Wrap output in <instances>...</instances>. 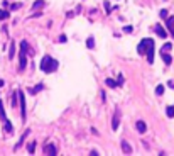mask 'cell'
<instances>
[{
    "label": "cell",
    "mask_w": 174,
    "mask_h": 156,
    "mask_svg": "<svg viewBox=\"0 0 174 156\" xmlns=\"http://www.w3.org/2000/svg\"><path fill=\"white\" fill-rule=\"evenodd\" d=\"M122 151H123V155H132V146L125 141V139H122Z\"/></svg>",
    "instance_id": "4"
},
{
    "label": "cell",
    "mask_w": 174,
    "mask_h": 156,
    "mask_svg": "<svg viewBox=\"0 0 174 156\" xmlns=\"http://www.w3.org/2000/svg\"><path fill=\"white\" fill-rule=\"evenodd\" d=\"M135 127H137V131H139L140 134H144V132H145V129H147V126H145V122H144V120H139V122L135 124Z\"/></svg>",
    "instance_id": "8"
},
{
    "label": "cell",
    "mask_w": 174,
    "mask_h": 156,
    "mask_svg": "<svg viewBox=\"0 0 174 156\" xmlns=\"http://www.w3.org/2000/svg\"><path fill=\"white\" fill-rule=\"evenodd\" d=\"M0 87H3V80L2 78H0Z\"/></svg>",
    "instance_id": "30"
},
{
    "label": "cell",
    "mask_w": 174,
    "mask_h": 156,
    "mask_svg": "<svg viewBox=\"0 0 174 156\" xmlns=\"http://www.w3.org/2000/svg\"><path fill=\"white\" fill-rule=\"evenodd\" d=\"M25 49H20V70H24L25 68V65H27V58H25Z\"/></svg>",
    "instance_id": "7"
},
{
    "label": "cell",
    "mask_w": 174,
    "mask_h": 156,
    "mask_svg": "<svg viewBox=\"0 0 174 156\" xmlns=\"http://www.w3.org/2000/svg\"><path fill=\"white\" fill-rule=\"evenodd\" d=\"M42 88H44V85H42V83H39L37 87H34V88L31 90V93H37V92H41Z\"/></svg>",
    "instance_id": "17"
},
{
    "label": "cell",
    "mask_w": 174,
    "mask_h": 156,
    "mask_svg": "<svg viewBox=\"0 0 174 156\" xmlns=\"http://www.w3.org/2000/svg\"><path fill=\"white\" fill-rule=\"evenodd\" d=\"M9 17V12L7 10H0V20H5Z\"/></svg>",
    "instance_id": "22"
},
{
    "label": "cell",
    "mask_w": 174,
    "mask_h": 156,
    "mask_svg": "<svg viewBox=\"0 0 174 156\" xmlns=\"http://www.w3.org/2000/svg\"><path fill=\"white\" fill-rule=\"evenodd\" d=\"M86 48H90V49H93V48H95V39H93V38L86 39Z\"/></svg>",
    "instance_id": "14"
},
{
    "label": "cell",
    "mask_w": 174,
    "mask_h": 156,
    "mask_svg": "<svg viewBox=\"0 0 174 156\" xmlns=\"http://www.w3.org/2000/svg\"><path fill=\"white\" fill-rule=\"evenodd\" d=\"M44 155L54 156V155H58V153H56V148H54L53 144H46V148H44Z\"/></svg>",
    "instance_id": "5"
},
{
    "label": "cell",
    "mask_w": 174,
    "mask_h": 156,
    "mask_svg": "<svg viewBox=\"0 0 174 156\" xmlns=\"http://www.w3.org/2000/svg\"><path fill=\"white\" fill-rule=\"evenodd\" d=\"M154 31H155V34H159V38H166V36H167V32H166L161 26H155Z\"/></svg>",
    "instance_id": "9"
},
{
    "label": "cell",
    "mask_w": 174,
    "mask_h": 156,
    "mask_svg": "<svg viewBox=\"0 0 174 156\" xmlns=\"http://www.w3.org/2000/svg\"><path fill=\"white\" fill-rule=\"evenodd\" d=\"M137 51H139V54H144V53H145V39H142V41H140V44H139Z\"/></svg>",
    "instance_id": "11"
},
{
    "label": "cell",
    "mask_w": 174,
    "mask_h": 156,
    "mask_svg": "<svg viewBox=\"0 0 174 156\" xmlns=\"http://www.w3.org/2000/svg\"><path fill=\"white\" fill-rule=\"evenodd\" d=\"M159 15H161V19H167V10H166V9H162V10L159 12Z\"/></svg>",
    "instance_id": "25"
},
{
    "label": "cell",
    "mask_w": 174,
    "mask_h": 156,
    "mask_svg": "<svg viewBox=\"0 0 174 156\" xmlns=\"http://www.w3.org/2000/svg\"><path fill=\"white\" fill-rule=\"evenodd\" d=\"M19 98H20V110H22V119L25 120V98H24V92L19 90Z\"/></svg>",
    "instance_id": "3"
},
{
    "label": "cell",
    "mask_w": 174,
    "mask_h": 156,
    "mask_svg": "<svg viewBox=\"0 0 174 156\" xmlns=\"http://www.w3.org/2000/svg\"><path fill=\"white\" fill-rule=\"evenodd\" d=\"M58 68V61L56 59H53L51 56H44L42 61H41V70L44 71V73H51V71H54Z\"/></svg>",
    "instance_id": "1"
},
{
    "label": "cell",
    "mask_w": 174,
    "mask_h": 156,
    "mask_svg": "<svg viewBox=\"0 0 174 156\" xmlns=\"http://www.w3.org/2000/svg\"><path fill=\"white\" fill-rule=\"evenodd\" d=\"M66 39H68L66 36H61V38H59V41H61V42H66Z\"/></svg>",
    "instance_id": "29"
},
{
    "label": "cell",
    "mask_w": 174,
    "mask_h": 156,
    "mask_svg": "<svg viewBox=\"0 0 174 156\" xmlns=\"http://www.w3.org/2000/svg\"><path fill=\"white\" fill-rule=\"evenodd\" d=\"M5 131H7V132H12V131H14V129H12V124H10L7 119H5Z\"/></svg>",
    "instance_id": "21"
},
{
    "label": "cell",
    "mask_w": 174,
    "mask_h": 156,
    "mask_svg": "<svg viewBox=\"0 0 174 156\" xmlns=\"http://www.w3.org/2000/svg\"><path fill=\"white\" fill-rule=\"evenodd\" d=\"M10 9H12V10H17V9H20V3H12Z\"/></svg>",
    "instance_id": "28"
},
{
    "label": "cell",
    "mask_w": 174,
    "mask_h": 156,
    "mask_svg": "<svg viewBox=\"0 0 174 156\" xmlns=\"http://www.w3.org/2000/svg\"><path fill=\"white\" fill-rule=\"evenodd\" d=\"M162 59H164V63H166V65H171V61H173L171 56H169L167 53H162Z\"/></svg>",
    "instance_id": "15"
},
{
    "label": "cell",
    "mask_w": 174,
    "mask_h": 156,
    "mask_svg": "<svg viewBox=\"0 0 174 156\" xmlns=\"http://www.w3.org/2000/svg\"><path fill=\"white\" fill-rule=\"evenodd\" d=\"M155 93H157V95H162V93H164V87H162V85H159V87L155 88Z\"/></svg>",
    "instance_id": "26"
},
{
    "label": "cell",
    "mask_w": 174,
    "mask_h": 156,
    "mask_svg": "<svg viewBox=\"0 0 174 156\" xmlns=\"http://www.w3.org/2000/svg\"><path fill=\"white\" fill-rule=\"evenodd\" d=\"M167 27H169L171 34L174 36V17H167Z\"/></svg>",
    "instance_id": "12"
},
{
    "label": "cell",
    "mask_w": 174,
    "mask_h": 156,
    "mask_svg": "<svg viewBox=\"0 0 174 156\" xmlns=\"http://www.w3.org/2000/svg\"><path fill=\"white\" fill-rule=\"evenodd\" d=\"M171 48H173V44H171V42H166V44L162 46V49H161V53H167V51H169Z\"/></svg>",
    "instance_id": "16"
},
{
    "label": "cell",
    "mask_w": 174,
    "mask_h": 156,
    "mask_svg": "<svg viewBox=\"0 0 174 156\" xmlns=\"http://www.w3.org/2000/svg\"><path fill=\"white\" fill-rule=\"evenodd\" d=\"M17 97H19V92H15V93L12 95V105H14V107L17 105Z\"/></svg>",
    "instance_id": "24"
},
{
    "label": "cell",
    "mask_w": 174,
    "mask_h": 156,
    "mask_svg": "<svg viewBox=\"0 0 174 156\" xmlns=\"http://www.w3.org/2000/svg\"><path fill=\"white\" fill-rule=\"evenodd\" d=\"M118 124H120V114H118V110H117L115 116H113V120H112V129H113V131L118 129Z\"/></svg>",
    "instance_id": "6"
},
{
    "label": "cell",
    "mask_w": 174,
    "mask_h": 156,
    "mask_svg": "<svg viewBox=\"0 0 174 156\" xmlns=\"http://www.w3.org/2000/svg\"><path fill=\"white\" fill-rule=\"evenodd\" d=\"M42 5H44V2H42V0H37V2H36V3H34V5H32V9H34V10H36V9H41V7H42Z\"/></svg>",
    "instance_id": "23"
},
{
    "label": "cell",
    "mask_w": 174,
    "mask_h": 156,
    "mask_svg": "<svg viewBox=\"0 0 174 156\" xmlns=\"http://www.w3.org/2000/svg\"><path fill=\"white\" fill-rule=\"evenodd\" d=\"M154 49H155L154 39L147 38V39H145V53H147V61H149L151 65L154 63Z\"/></svg>",
    "instance_id": "2"
},
{
    "label": "cell",
    "mask_w": 174,
    "mask_h": 156,
    "mask_svg": "<svg viewBox=\"0 0 174 156\" xmlns=\"http://www.w3.org/2000/svg\"><path fill=\"white\" fill-rule=\"evenodd\" d=\"M105 85H108L110 88H115V87L118 85V83H117L115 80H112V78H107V80H105Z\"/></svg>",
    "instance_id": "13"
},
{
    "label": "cell",
    "mask_w": 174,
    "mask_h": 156,
    "mask_svg": "<svg viewBox=\"0 0 174 156\" xmlns=\"http://www.w3.org/2000/svg\"><path fill=\"white\" fill-rule=\"evenodd\" d=\"M166 116L167 117H174V107H167V109H166Z\"/></svg>",
    "instance_id": "20"
},
{
    "label": "cell",
    "mask_w": 174,
    "mask_h": 156,
    "mask_svg": "<svg viewBox=\"0 0 174 156\" xmlns=\"http://www.w3.org/2000/svg\"><path fill=\"white\" fill-rule=\"evenodd\" d=\"M14 56H15V42L12 41V42H10V48H9V58L12 59Z\"/></svg>",
    "instance_id": "10"
},
{
    "label": "cell",
    "mask_w": 174,
    "mask_h": 156,
    "mask_svg": "<svg viewBox=\"0 0 174 156\" xmlns=\"http://www.w3.org/2000/svg\"><path fill=\"white\" fill-rule=\"evenodd\" d=\"M0 117L5 120L7 119V116H5V110H3V104H2V98H0Z\"/></svg>",
    "instance_id": "18"
},
{
    "label": "cell",
    "mask_w": 174,
    "mask_h": 156,
    "mask_svg": "<svg viewBox=\"0 0 174 156\" xmlns=\"http://www.w3.org/2000/svg\"><path fill=\"white\" fill-rule=\"evenodd\" d=\"M34 148H36V143L32 141V143H29V146H27V151H29L31 155H34Z\"/></svg>",
    "instance_id": "19"
},
{
    "label": "cell",
    "mask_w": 174,
    "mask_h": 156,
    "mask_svg": "<svg viewBox=\"0 0 174 156\" xmlns=\"http://www.w3.org/2000/svg\"><path fill=\"white\" fill-rule=\"evenodd\" d=\"M123 31H125V32H132V31H134V27H132V26H125V27H123Z\"/></svg>",
    "instance_id": "27"
}]
</instances>
